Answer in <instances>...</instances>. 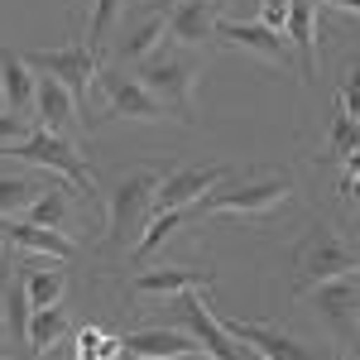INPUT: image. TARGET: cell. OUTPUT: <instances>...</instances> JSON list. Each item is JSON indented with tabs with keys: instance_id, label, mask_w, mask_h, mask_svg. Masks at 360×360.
I'll return each mask as SVG.
<instances>
[{
	"instance_id": "1",
	"label": "cell",
	"mask_w": 360,
	"mask_h": 360,
	"mask_svg": "<svg viewBox=\"0 0 360 360\" xmlns=\"http://www.w3.org/2000/svg\"><path fill=\"white\" fill-rule=\"evenodd\" d=\"M293 197V178L288 173H269V178H250V183H221L193 207V217H269Z\"/></svg>"
},
{
	"instance_id": "2",
	"label": "cell",
	"mask_w": 360,
	"mask_h": 360,
	"mask_svg": "<svg viewBox=\"0 0 360 360\" xmlns=\"http://www.w3.org/2000/svg\"><path fill=\"white\" fill-rule=\"evenodd\" d=\"M159 173L154 168H139V173H125L115 178V188L106 193V240L115 250H125L139 231L149 226V207L159 197Z\"/></svg>"
},
{
	"instance_id": "3",
	"label": "cell",
	"mask_w": 360,
	"mask_h": 360,
	"mask_svg": "<svg viewBox=\"0 0 360 360\" xmlns=\"http://www.w3.org/2000/svg\"><path fill=\"white\" fill-rule=\"evenodd\" d=\"M360 274V250L346 245L332 226H317L303 245L293 250V293H307L317 283H332V278Z\"/></svg>"
},
{
	"instance_id": "4",
	"label": "cell",
	"mask_w": 360,
	"mask_h": 360,
	"mask_svg": "<svg viewBox=\"0 0 360 360\" xmlns=\"http://www.w3.org/2000/svg\"><path fill=\"white\" fill-rule=\"evenodd\" d=\"M5 154L25 159L29 168H49L53 178H63V183H68L77 197H86V202H91V193H96V178H91L86 159L77 154V144H72L68 135H53V130H39V125H34V135H29L25 144H15V149H5Z\"/></svg>"
},
{
	"instance_id": "5",
	"label": "cell",
	"mask_w": 360,
	"mask_h": 360,
	"mask_svg": "<svg viewBox=\"0 0 360 360\" xmlns=\"http://www.w3.org/2000/svg\"><path fill=\"white\" fill-rule=\"evenodd\" d=\"M135 77L149 86L159 101H164V111H168V115H178V120H193V96H197V63H193V58L159 49V53L149 58V63H139Z\"/></svg>"
},
{
	"instance_id": "6",
	"label": "cell",
	"mask_w": 360,
	"mask_h": 360,
	"mask_svg": "<svg viewBox=\"0 0 360 360\" xmlns=\"http://www.w3.org/2000/svg\"><path fill=\"white\" fill-rule=\"evenodd\" d=\"M25 58L34 63V72L58 77V82L68 86L77 101L91 91V77L101 72V53L86 44L82 34H72V44H63V49H39V53H25Z\"/></svg>"
},
{
	"instance_id": "7",
	"label": "cell",
	"mask_w": 360,
	"mask_h": 360,
	"mask_svg": "<svg viewBox=\"0 0 360 360\" xmlns=\"http://www.w3.org/2000/svg\"><path fill=\"white\" fill-rule=\"evenodd\" d=\"M96 82L106 91V115H111V120H149V125H154V120H168L164 101L139 82V77H130L125 68H115V63L101 68Z\"/></svg>"
},
{
	"instance_id": "8",
	"label": "cell",
	"mask_w": 360,
	"mask_h": 360,
	"mask_svg": "<svg viewBox=\"0 0 360 360\" xmlns=\"http://www.w3.org/2000/svg\"><path fill=\"white\" fill-rule=\"evenodd\" d=\"M312 303H317V312H322V322L332 327L336 341L351 346V351H360V274L317 283V288H312Z\"/></svg>"
},
{
	"instance_id": "9",
	"label": "cell",
	"mask_w": 360,
	"mask_h": 360,
	"mask_svg": "<svg viewBox=\"0 0 360 360\" xmlns=\"http://www.w3.org/2000/svg\"><path fill=\"white\" fill-rule=\"evenodd\" d=\"M221 327L231 332V341H236V346H250L255 356H264V360H332L327 351H312V346H303L298 336L278 332L274 322H245V317H221Z\"/></svg>"
},
{
	"instance_id": "10",
	"label": "cell",
	"mask_w": 360,
	"mask_h": 360,
	"mask_svg": "<svg viewBox=\"0 0 360 360\" xmlns=\"http://www.w3.org/2000/svg\"><path fill=\"white\" fill-rule=\"evenodd\" d=\"M217 39L231 44V49H245V53L264 58L269 68H288V63H293L288 34L274 29V25H264V20H217Z\"/></svg>"
},
{
	"instance_id": "11",
	"label": "cell",
	"mask_w": 360,
	"mask_h": 360,
	"mask_svg": "<svg viewBox=\"0 0 360 360\" xmlns=\"http://www.w3.org/2000/svg\"><path fill=\"white\" fill-rule=\"evenodd\" d=\"M217 274L212 269H183V264H144L135 278H130V293L135 298H178V293H202L212 288Z\"/></svg>"
},
{
	"instance_id": "12",
	"label": "cell",
	"mask_w": 360,
	"mask_h": 360,
	"mask_svg": "<svg viewBox=\"0 0 360 360\" xmlns=\"http://www.w3.org/2000/svg\"><path fill=\"white\" fill-rule=\"evenodd\" d=\"M164 39H168V15L164 10H149L135 25L125 20V29L115 34V44H111L115 68H139V63H149V58L164 49Z\"/></svg>"
},
{
	"instance_id": "13",
	"label": "cell",
	"mask_w": 360,
	"mask_h": 360,
	"mask_svg": "<svg viewBox=\"0 0 360 360\" xmlns=\"http://www.w3.org/2000/svg\"><path fill=\"white\" fill-rule=\"evenodd\" d=\"M178 312H183V327L202 341V351L212 360H240V346L231 341V332L221 327V317L212 312V307L202 303V293H178Z\"/></svg>"
},
{
	"instance_id": "14",
	"label": "cell",
	"mask_w": 360,
	"mask_h": 360,
	"mask_svg": "<svg viewBox=\"0 0 360 360\" xmlns=\"http://www.w3.org/2000/svg\"><path fill=\"white\" fill-rule=\"evenodd\" d=\"M168 15V39L183 49H207L217 39V20H221V0H183L164 10Z\"/></svg>"
},
{
	"instance_id": "15",
	"label": "cell",
	"mask_w": 360,
	"mask_h": 360,
	"mask_svg": "<svg viewBox=\"0 0 360 360\" xmlns=\"http://www.w3.org/2000/svg\"><path fill=\"white\" fill-rule=\"evenodd\" d=\"M34 96H39L34 63L25 53H15V49H0V111L34 120Z\"/></svg>"
},
{
	"instance_id": "16",
	"label": "cell",
	"mask_w": 360,
	"mask_h": 360,
	"mask_svg": "<svg viewBox=\"0 0 360 360\" xmlns=\"http://www.w3.org/2000/svg\"><path fill=\"white\" fill-rule=\"evenodd\" d=\"M226 173L231 168L226 164H212V168H178V173H168L164 183H159V212H173V207H197L202 197L212 193V188H221Z\"/></svg>"
},
{
	"instance_id": "17",
	"label": "cell",
	"mask_w": 360,
	"mask_h": 360,
	"mask_svg": "<svg viewBox=\"0 0 360 360\" xmlns=\"http://www.w3.org/2000/svg\"><path fill=\"white\" fill-rule=\"evenodd\" d=\"M77 115L82 101L58 82V77H39V96H34V125L39 130H53V135H72L77 130Z\"/></svg>"
},
{
	"instance_id": "18",
	"label": "cell",
	"mask_w": 360,
	"mask_h": 360,
	"mask_svg": "<svg viewBox=\"0 0 360 360\" xmlns=\"http://www.w3.org/2000/svg\"><path fill=\"white\" fill-rule=\"evenodd\" d=\"M283 34H288V44H293V53H298L303 86H312V77H317V0H293Z\"/></svg>"
},
{
	"instance_id": "19",
	"label": "cell",
	"mask_w": 360,
	"mask_h": 360,
	"mask_svg": "<svg viewBox=\"0 0 360 360\" xmlns=\"http://www.w3.org/2000/svg\"><path fill=\"white\" fill-rule=\"evenodd\" d=\"M125 351L130 356H149V360H168V356H202V341L193 332H178V327H139L125 336Z\"/></svg>"
},
{
	"instance_id": "20",
	"label": "cell",
	"mask_w": 360,
	"mask_h": 360,
	"mask_svg": "<svg viewBox=\"0 0 360 360\" xmlns=\"http://www.w3.org/2000/svg\"><path fill=\"white\" fill-rule=\"evenodd\" d=\"M5 240L15 250H25V255H49V259H72L77 255V245L63 236V231H53V226H39V221H5Z\"/></svg>"
},
{
	"instance_id": "21",
	"label": "cell",
	"mask_w": 360,
	"mask_h": 360,
	"mask_svg": "<svg viewBox=\"0 0 360 360\" xmlns=\"http://www.w3.org/2000/svg\"><path fill=\"white\" fill-rule=\"evenodd\" d=\"M360 144V120L346 115V106L336 101L332 120H327V144H322V164H346V154Z\"/></svg>"
},
{
	"instance_id": "22",
	"label": "cell",
	"mask_w": 360,
	"mask_h": 360,
	"mask_svg": "<svg viewBox=\"0 0 360 360\" xmlns=\"http://www.w3.org/2000/svg\"><path fill=\"white\" fill-rule=\"evenodd\" d=\"M68 336V312L63 307H34V317H29V356H49L58 341Z\"/></svg>"
},
{
	"instance_id": "23",
	"label": "cell",
	"mask_w": 360,
	"mask_h": 360,
	"mask_svg": "<svg viewBox=\"0 0 360 360\" xmlns=\"http://www.w3.org/2000/svg\"><path fill=\"white\" fill-rule=\"evenodd\" d=\"M44 193L29 173H0V221H15L34 207V197Z\"/></svg>"
},
{
	"instance_id": "24",
	"label": "cell",
	"mask_w": 360,
	"mask_h": 360,
	"mask_svg": "<svg viewBox=\"0 0 360 360\" xmlns=\"http://www.w3.org/2000/svg\"><path fill=\"white\" fill-rule=\"evenodd\" d=\"M68 197H72V188H68L63 178H53L44 193L34 197V207H29L25 217H29V221H39V226H53V231H63L68 212H72V202H68Z\"/></svg>"
},
{
	"instance_id": "25",
	"label": "cell",
	"mask_w": 360,
	"mask_h": 360,
	"mask_svg": "<svg viewBox=\"0 0 360 360\" xmlns=\"http://www.w3.org/2000/svg\"><path fill=\"white\" fill-rule=\"evenodd\" d=\"M125 10H130V0H91V15H86V44L101 53L106 49V39L115 34V25L125 20Z\"/></svg>"
},
{
	"instance_id": "26",
	"label": "cell",
	"mask_w": 360,
	"mask_h": 360,
	"mask_svg": "<svg viewBox=\"0 0 360 360\" xmlns=\"http://www.w3.org/2000/svg\"><path fill=\"white\" fill-rule=\"evenodd\" d=\"M72 356L77 360H125V336H111V332H101V327H82Z\"/></svg>"
},
{
	"instance_id": "27",
	"label": "cell",
	"mask_w": 360,
	"mask_h": 360,
	"mask_svg": "<svg viewBox=\"0 0 360 360\" xmlns=\"http://www.w3.org/2000/svg\"><path fill=\"white\" fill-rule=\"evenodd\" d=\"M25 288L34 307H58L68 293V274L63 269H25Z\"/></svg>"
},
{
	"instance_id": "28",
	"label": "cell",
	"mask_w": 360,
	"mask_h": 360,
	"mask_svg": "<svg viewBox=\"0 0 360 360\" xmlns=\"http://www.w3.org/2000/svg\"><path fill=\"white\" fill-rule=\"evenodd\" d=\"M29 317H34V303H29V288H25V269L15 274L10 293H5V327L15 341H29Z\"/></svg>"
},
{
	"instance_id": "29",
	"label": "cell",
	"mask_w": 360,
	"mask_h": 360,
	"mask_svg": "<svg viewBox=\"0 0 360 360\" xmlns=\"http://www.w3.org/2000/svg\"><path fill=\"white\" fill-rule=\"evenodd\" d=\"M183 221H193V207H173V212H159V217H154V221L144 226V236H139V259H149V255H154V250L164 245L168 236H173V231H178V226Z\"/></svg>"
},
{
	"instance_id": "30",
	"label": "cell",
	"mask_w": 360,
	"mask_h": 360,
	"mask_svg": "<svg viewBox=\"0 0 360 360\" xmlns=\"http://www.w3.org/2000/svg\"><path fill=\"white\" fill-rule=\"evenodd\" d=\"M29 135H34V120L0 111V154H5V149H15V144H25Z\"/></svg>"
},
{
	"instance_id": "31",
	"label": "cell",
	"mask_w": 360,
	"mask_h": 360,
	"mask_svg": "<svg viewBox=\"0 0 360 360\" xmlns=\"http://www.w3.org/2000/svg\"><path fill=\"white\" fill-rule=\"evenodd\" d=\"M336 101L346 106V115L360 120V58L351 63V72H346V82H341V91H336Z\"/></svg>"
},
{
	"instance_id": "32",
	"label": "cell",
	"mask_w": 360,
	"mask_h": 360,
	"mask_svg": "<svg viewBox=\"0 0 360 360\" xmlns=\"http://www.w3.org/2000/svg\"><path fill=\"white\" fill-rule=\"evenodd\" d=\"M288 10H293V0H259V20L274 25V29L288 25Z\"/></svg>"
},
{
	"instance_id": "33",
	"label": "cell",
	"mask_w": 360,
	"mask_h": 360,
	"mask_svg": "<svg viewBox=\"0 0 360 360\" xmlns=\"http://www.w3.org/2000/svg\"><path fill=\"white\" fill-rule=\"evenodd\" d=\"M351 178H360V144L346 154V173H341V183H351Z\"/></svg>"
},
{
	"instance_id": "34",
	"label": "cell",
	"mask_w": 360,
	"mask_h": 360,
	"mask_svg": "<svg viewBox=\"0 0 360 360\" xmlns=\"http://www.w3.org/2000/svg\"><path fill=\"white\" fill-rule=\"evenodd\" d=\"M341 193H346V197H351V202L360 207V178H351V183H341Z\"/></svg>"
},
{
	"instance_id": "35",
	"label": "cell",
	"mask_w": 360,
	"mask_h": 360,
	"mask_svg": "<svg viewBox=\"0 0 360 360\" xmlns=\"http://www.w3.org/2000/svg\"><path fill=\"white\" fill-rule=\"evenodd\" d=\"M327 5H336V10H356L360 15V0H327Z\"/></svg>"
},
{
	"instance_id": "36",
	"label": "cell",
	"mask_w": 360,
	"mask_h": 360,
	"mask_svg": "<svg viewBox=\"0 0 360 360\" xmlns=\"http://www.w3.org/2000/svg\"><path fill=\"white\" fill-rule=\"evenodd\" d=\"M125 360H149V356H130L125 351ZM168 360H207V356H168Z\"/></svg>"
},
{
	"instance_id": "37",
	"label": "cell",
	"mask_w": 360,
	"mask_h": 360,
	"mask_svg": "<svg viewBox=\"0 0 360 360\" xmlns=\"http://www.w3.org/2000/svg\"><path fill=\"white\" fill-rule=\"evenodd\" d=\"M173 5H183V0H149V10H173Z\"/></svg>"
},
{
	"instance_id": "38",
	"label": "cell",
	"mask_w": 360,
	"mask_h": 360,
	"mask_svg": "<svg viewBox=\"0 0 360 360\" xmlns=\"http://www.w3.org/2000/svg\"><path fill=\"white\" fill-rule=\"evenodd\" d=\"M240 360H264V356H255V351H250V346H240Z\"/></svg>"
},
{
	"instance_id": "39",
	"label": "cell",
	"mask_w": 360,
	"mask_h": 360,
	"mask_svg": "<svg viewBox=\"0 0 360 360\" xmlns=\"http://www.w3.org/2000/svg\"><path fill=\"white\" fill-rule=\"evenodd\" d=\"M0 259H5V236H0Z\"/></svg>"
},
{
	"instance_id": "40",
	"label": "cell",
	"mask_w": 360,
	"mask_h": 360,
	"mask_svg": "<svg viewBox=\"0 0 360 360\" xmlns=\"http://www.w3.org/2000/svg\"><path fill=\"white\" fill-rule=\"evenodd\" d=\"M0 322H5V303H0Z\"/></svg>"
},
{
	"instance_id": "41",
	"label": "cell",
	"mask_w": 360,
	"mask_h": 360,
	"mask_svg": "<svg viewBox=\"0 0 360 360\" xmlns=\"http://www.w3.org/2000/svg\"><path fill=\"white\" fill-rule=\"evenodd\" d=\"M5 356H10V351H5V346H0V360H5Z\"/></svg>"
}]
</instances>
